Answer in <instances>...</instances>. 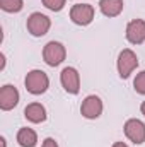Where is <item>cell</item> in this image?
<instances>
[{
  "label": "cell",
  "mask_w": 145,
  "mask_h": 147,
  "mask_svg": "<svg viewBox=\"0 0 145 147\" xmlns=\"http://www.w3.org/2000/svg\"><path fill=\"white\" fill-rule=\"evenodd\" d=\"M24 86H26L28 92H31L34 96L44 94L50 87V77L46 75V72L34 69V70L28 72L26 79H24Z\"/></svg>",
  "instance_id": "cell-1"
},
{
  "label": "cell",
  "mask_w": 145,
  "mask_h": 147,
  "mask_svg": "<svg viewBox=\"0 0 145 147\" xmlns=\"http://www.w3.org/2000/svg\"><path fill=\"white\" fill-rule=\"evenodd\" d=\"M118 74L121 79H128L132 74L135 72V69L138 67V57L135 55L133 50L130 48H125L119 51L118 55Z\"/></svg>",
  "instance_id": "cell-2"
},
{
  "label": "cell",
  "mask_w": 145,
  "mask_h": 147,
  "mask_svg": "<svg viewBox=\"0 0 145 147\" xmlns=\"http://www.w3.org/2000/svg\"><path fill=\"white\" fill-rule=\"evenodd\" d=\"M65 57H67V48L60 41H50L43 48V60L50 67H58L60 63H63Z\"/></svg>",
  "instance_id": "cell-3"
},
{
  "label": "cell",
  "mask_w": 145,
  "mask_h": 147,
  "mask_svg": "<svg viewBox=\"0 0 145 147\" xmlns=\"http://www.w3.org/2000/svg\"><path fill=\"white\" fill-rule=\"evenodd\" d=\"M26 28H28V31H29L33 36L41 38V36H44V34L50 31V28H51V21H50L48 16H44V14H41V12H33V14L28 17Z\"/></svg>",
  "instance_id": "cell-4"
},
{
  "label": "cell",
  "mask_w": 145,
  "mask_h": 147,
  "mask_svg": "<svg viewBox=\"0 0 145 147\" xmlns=\"http://www.w3.org/2000/svg\"><path fill=\"white\" fill-rule=\"evenodd\" d=\"M94 7L91 3H75L70 9V19L77 26H89L94 21Z\"/></svg>",
  "instance_id": "cell-5"
},
{
  "label": "cell",
  "mask_w": 145,
  "mask_h": 147,
  "mask_svg": "<svg viewBox=\"0 0 145 147\" xmlns=\"http://www.w3.org/2000/svg\"><path fill=\"white\" fill-rule=\"evenodd\" d=\"M123 130H125L126 139H128L130 142H133L135 146H140V144L145 142V123L142 120H138V118H130V120H126Z\"/></svg>",
  "instance_id": "cell-6"
},
{
  "label": "cell",
  "mask_w": 145,
  "mask_h": 147,
  "mask_svg": "<svg viewBox=\"0 0 145 147\" xmlns=\"http://www.w3.org/2000/svg\"><path fill=\"white\" fill-rule=\"evenodd\" d=\"M103 110H104V105H103L101 98L96 96V94H89V96L82 101V105H80V113H82V116L87 118V120H96V118H99V116L103 115Z\"/></svg>",
  "instance_id": "cell-7"
},
{
  "label": "cell",
  "mask_w": 145,
  "mask_h": 147,
  "mask_svg": "<svg viewBox=\"0 0 145 147\" xmlns=\"http://www.w3.org/2000/svg\"><path fill=\"white\" fill-rule=\"evenodd\" d=\"M60 82L68 94H79L80 91V74L73 67H65L60 74Z\"/></svg>",
  "instance_id": "cell-8"
},
{
  "label": "cell",
  "mask_w": 145,
  "mask_h": 147,
  "mask_svg": "<svg viewBox=\"0 0 145 147\" xmlns=\"http://www.w3.org/2000/svg\"><path fill=\"white\" fill-rule=\"evenodd\" d=\"M19 91L12 84H5L0 89V110L2 111H10L19 105Z\"/></svg>",
  "instance_id": "cell-9"
},
{
  "label": "cell",
  "mask_w": 145,
  "mask_h": 147,
  "mask_svg": "<svg viewBox=\"0 0 145 147\" xmlns=\"http://www.w3.org/2000/svg\"><path fill=\"white\" fill-rule=\"evenodd\" d=\"M126 39L132 45H142L145 41V21L144 19H133L126 26Z\"/></svg>",
  "instance_id": "cell-10"
},
{
  "label": "cell",
  "mask_w": 145,
  "mask_h": 147,
  "mask_svg": "<svg viewBox=\"0 0 145 147\" xmlns=\"http://www.w3.org/2000/svg\"><path fill=\"white\" fill-rule=\"evenodd\" d=\"M24 116L31 123H43L46 120V108L41 103H31L24 108Z\"/></svg>",
  "instance_id": "cell-11"
},
{
  "label": "cell",
  "mask_w": 145,
  "mask_h": 147,
  "mask_svg": "<svg viewBox=\"0 0 145 147\" xmlns=\"http://www.w3.org/2000/svg\"><path fill=\"white\" fill-rule=\"evenodd\" d=\"M123 0H99V9L106 17H116L123 12Z\"/></svg>",
  "instance_id": "cell-12"
},
{
  "label": "cell",
  "mask_w": 145,
  "mask_h": 147,
  "mask_svg": "<svg viewBox=\"0 0 145 147\" xmlns=\"http://www.w3.org/2000/svg\"><path fill=\"white\" fill-rule=\"evenodd\" d=\"M38 142V134L33 130V128H21L17 132V144L21 147H34Z\"/></svg>",
  "instance_id": "cell-13"
},
{
  "label": "cell",
  "mask_w": 145,
  "mask_h": 147,
  "mask_svg": "<svg viewBox=\"0 0 145 147\" xmlns=\"http://www.w3.org/2000/svg\"><path fill=\"white\" fill-rule=\"evenodd\" d=\"M24 7V0H0V9L9 14L21 12Z\"/></svg>",
  "instance_id": "cell-14"
},
{
  "label": "cell",
  "mask_w": 145,
  "mask_h": 147,
  "mask_svg": "<svg viewBox=\"0 0 145 147\" xmlns=\"http://www.w3.org/2000/svg\"><path fill=\"white\" fill-rule=\"evenodd\" d=\"M133 87H135V91L138 94H144L145 96V70L137 74V77L133 80Z\"/></svg>",
  "instance_id": "cell-15"
},
{
  "label": "cell",
  "mask_w": 145,
  "mask_h": 147,
  "mask_svg": "<svg viewBox=\"0 0 145 147\" xmlns=\"http://www.w3.org/2000/svg\"><path fill=\"white\" fill-rule=\"evenodd\" d=\"M65 3H67V0H43V5L53 12H60L65 7Z\"/></svg>",
  "instance_id": "cell-16"
},
{
  "label": "cell",
  "mask_w": 145,
  "mask_h": 147,
  "mask_svg": "<svg viewBox=\"0 0 145 147\" xmlns=\"http://www.w3.org/2000/svg\"><path fill=\"white\" fill-rule=\"evenodd\" d=\"M41 147H58V142H56L55 139L48 137V139H44V140H43V144H41Z\"/></svg>",
  "instance_id": "cell-17"
},
{
  "label": "cell",
  "mask_w": 145,
  "mask_h": 147,
  "mask_svg": "<svg viewBox=\"0 0 145 147\" xmlns=\"http://www.w3.org/2000/svg\"><path fill=\"white\" fill-rule=\"evenodd\" d=\"M0 60H2V65H0V70H3V69H5V55H3V53H0Z\"/></svg>",
  "instance_id": "cell-18"
},
{
  "label": "cell",
  "mask_w": 145,
  "mask_h": 147,
  "mask_svg": "<svg viewBox=\"0 0 145 147\" xmlns=\"http://www.w3.org/2000/svg\"><path fill=\"white\" fill-rule=\"evenodd\" d=\"M113 147H128V146H126L125 142H114V144H113Z\"/></svg>",
  "instance_id": "cell-19"
},
{
  "label": "cell",
  "mask_w": 145,
  "mask_h": 147,
  "mask_svg": "<svg viewBox=\"0 0 145 147\" xmlns=\"http://www.w3.org/2000/svg\"><path fill=\"white\" fill-rule=\"evenodd\" d=\"M0 142H2V147H7V142H5V137H0Z\"/></svg>",
  "instance_id": "cell-20"
},
{
  "label": "cell",
  "mask_w": 145,
  "mask_h": 147,
  "mask_svg": "<svg viewBox=\"0 0 145 147\" xmlns=\"http://www.w3.org/2000/svg\"><path fill=\"white\" fill-rule=\"evenodd\" d=\"M140 111H142V115H145V101L140 105Z\"/></svg>",
  "instance_id": "cell-21"
}]
</instances>
